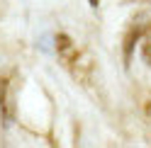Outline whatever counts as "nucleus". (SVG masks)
<instances>
[{
  "instance_id": "1",
  "label": "nucleus",
  "mask_w": 151,
  "mask_h": 148,
  "mask_svg": "<svg viewBox=\"0 0 151 148\" xmlns=\"http://www.w3.org/2000/svg\"><path fill=\"white\" fill-rule=\"evenodd\" d=\"M56 53H59L61 63L66 66V70L71 73V78L76 83L90 85L93 70H95V58H93L86 49H78V46L73 44L71 36L59 34V36H56Z\"/></svg>"
},
{
  "instance_id": "2",
  "label": "nucleus",
  "mask_w": 151,
  "mask_h": 148,
  "mask_svg": "<svg viewBox=\"0 0 151 148\" xmlns=\"http://www.w3.org/2000/svg\"><path fill=\"white\" fill-rule=\"evenodd\" d=\"M0 112H3V122L10 124L15 107H12V83L10 78H0Z\"/></svg>"
},
{
  "instance_id": "3",
  "label": "nucleus",
  "mask_w": 151,
  "mask_h": 148,
  "mask_svg": "<svg viewBox=\"0 0 151 148\" xmlns=\"http://www.w3.org/2000/svg\"><path fill=\"white\" fill-rule=\"evenodd\" d=\"M141 56H144V61L151 66V32L141 39Z\"/></svg>"
},
{
  "instance_id": "4",
  "label": "nucleus",
  "mask_w": 151,
  "mask_h": 148,
  "mask_svg": "<svg viewBox=\"0 0 151 148\" xmlns=\"http://www.w3.org/2000/svg\"><path fill=\"white\" fill-rule=\"evenodd\" d=\"M139 3H149V0H139Z\"/></svg>"
}]
</instances>
